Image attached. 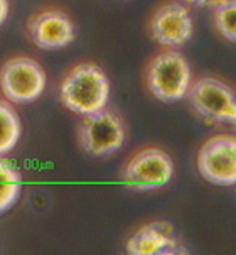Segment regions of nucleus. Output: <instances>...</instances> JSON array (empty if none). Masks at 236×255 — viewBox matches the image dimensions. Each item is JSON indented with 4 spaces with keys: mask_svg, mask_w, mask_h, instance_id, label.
Here are the masks:
<instances>
[{
    "mask_svg": "<svg viewBox=\"0 0 236 255\" xmlns=\"http://www.w3.org/2000/svg\"><path fill=\"white\" fill-rule=\"evenodd\" d=\"M110 98V81L96 63L84 61L71 66L59 83V100L81 117L105 109Z\"/></svg>",
    "mask_w": 236,
    "mask_h": 255,
    "instance_id": "f257e3e1",
    "label": "nucleus"
},
{
    "mask_svg": "<svg viewBox=\"0 0 236 255\" xmlns=\"http://www.w3.org/2000/svg\"><path fill=\"white\" fill-rule=\"evenodd\" d=\"M192 81L191 66L177 49L165 47L154 56L145 68V86L154 98L172 103L186 98Z\"/></svg>",
    "mask_w": 236,
    "mask_h": 255,
    "instance_id": "f03ea898",
    "label": "nucleus"
},
{
    "mask_svg": "<svg viewBox=\"0 0 236 255\" xmlns=\"http://www.w3.org/2000/svg\"><path fill=\"white\" fill-rule=\"evenodd\" d=\"M186 98L192 112L209 125L236 122V98L233 88L213 76L191 81Z\"/></svg>",
    "mask_w": 236,
    "mask_h": 255,
    "instance_id": "7ed1b4c3",
    "label": "nucleus"
},
{
    "mask_svg": "<svg viewBox=\"0 0 236 255\" xmlns=\"http://www.w3.org/2000/svg\"><path fill=\"white\" fill-rule=\"evenodd\" d=\"M46 71L34 58L14 56L0 66V90L15 105L36 102L46 88Z\"/></svg>",
    "mask_w": 236,
    "mask_h": 255,
    "instance_id": "20e7f679",
    "label": "nucleus"
},
{
    "mask_svg": "<svg viewBox=\"0 0 236 255\" xmlns=\"http://www.w3.org/2000/svg\"><path fill=\"white\" fill-rule=\"evenodd\" d=\"M127 137L122 115L110 109H101L84 115L78 128L81 149L93 157H105L122 149Z\"/></svg>",
    "mask_w": 236,
    "mask_h": 255,
    "instance_id": "39448f33",
    "label": "nucleus"
},
{
    "mask_svg": "<svg viewBox=\"0 0 236 255\" xmlns=\"http://www.w3.org/2000/svg\"><path fill=\"white\" fill-rule=\"evenodd\" d=\"M174 178L172 157L160 147H144L135 152L122 169V183L135 191L164 188Z\"/></svg>",
    "mask_w": 236,
    "mask_h": 255,
    "instance_id": "423d86ee",
    "label": "nucleus"
},
{
    "mask_svg": "<svg viewBox=\"0 0 236 255\" xmlns=\"http://www.w3.org/2000/svg\"><path fill=\"white\" fill-rule=\"evenodd\" d=\"M197 171L216 186L236 183V140L233 135L218 133L203 144L197 152Z\"/></svg>",
    "mask_w": 236,
    "mask_h": 255,
    "instance_id": "0eeeda50",
    "label": "nucleus"
},
{
    "mask_svg": "<svg viewBox=\"0 0 236 255\" xmlns=\"http://www.w3.org/2000/svg\"><path fill=\"white\" fill-rule=\"evenodd\" d=\"M194 24L186 3L177 0L158 5L149 19V34L164 47L177 49L192 37Z\"/></svg>",
    "mask_w": 236,
    "mask_h": 255,
    "instance_id": "6e6552de",
    "label": "nucleus"
},
{
    "mask_svg": "<svg viewBox=\"0 0 236 255\" xmlns=\"http://www.w3.org/2000/svg\"><path fill=\"white\" fill-rule=\"evenodd\" d=\"M27 34L39 49L53 51L70 46L76 37L75 22L68 12L58 7H46L27 20Z\"/></svg>",
    "mask_w": 236,
    "mask_h": 255,
    "instance_id": "1a4fd4ad",
    "label": "nucleus"
},
{
    "mask_svg": "<svg viewBox=\"0 0 236 255\" xmlns=\"http://www.w3.org/2000/svg\"><path fill=\"white\" fill-rule=\"evenodd\" d=\"M186 252L172 223L165 220L142 225L127 240V254L130 255H175Z\"/></svg>",
    "mask_w": 236,
    "mask_h": 255,
    "instance_id": "9d476101",
    "label": "nucleus"
},
{
    "mask_svg": "<svg viewBox=\"0 0 236 255\" xmlns=\"http://www.w3.org/2000/svg\"><path fill=\"white\" fill-rule=\"evenodd\" d=\"M22 132L20 119L10 102L0 100V155H5L17 145Z\"/></svg>",
    "mask_w": 236,
    "mask_h": 255,
    "instance_id": "9b49d317",
    "label": "nucleus"
},
{
    "mask_svg": "<svg viewBox=\"0 0 236 255\" xmlns=\"http://www.w3.org/2000/svg\"><path fill=\"white\" fill-rule=\"evenodd\" d=\"M22 189V176L10 161L0 155V213L10 208Z\"/></svg>",
    "mask_w": 236,
    "mask_h": 255,
    "instance_id": "f8f14e48",
    "label": "nucleus"
},
{
    "mask_svg": "<svg viewBox=\"0 0 236 255\" xmlns=\"http://www.w3.org/2000/svg\"><path fill=\"white\" fill-rule=\"evenodd\" d=\"M235 15H236V2L235 0H223L220 5L213 8V22L214 29L223 39L230 42L236 41V27H235Z\"/></svg>",
    "mask_w": 236,
    "mask_h": 255,
    "instance_id": "ddd939ff",
    "label": "nucleus"
},
{
    "mask_svg": "<svg viewBox=\"0 0 236 255\" xmlns=\"http://www.w3.org/2000/svg\"><path fill=\"white\" fill-rule=\"evenodd\" d=\"M182 3H186L187 7H194V8H214L216 5H220L223 0H181Z\"/></svg>",
    "mask_w": 236,
    "mask_h": 255,
    "instance_id": "4468645a",
    "label": "nucleus"
},
{
    "mask_svg": "<svg viewBox=\"0 0 236 255\" xmlns=\"http://www.w3.org/2000/svg\"><path fill=\"white\" fill-rule=\"evenodd\" d=\"M8 0H0V25L5 22L7 15H8Z\"/></svg>",
    "mask_w": 236,
    "mask_h": 255,
    "instance_id": "2eb2a0df",
    "label": "nucleus"
}]
</instances>
